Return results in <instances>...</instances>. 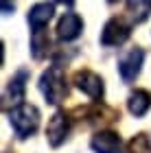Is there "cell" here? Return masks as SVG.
Segmentation results:
<instances>
[{"label": "cell", "mask_w": 151, "mask_h": 153, "mask_svg": "<svg viewBox=\"0 0 151 153\" xmlns=\"http://www.w3.org/2000/svg\"><path fill=\"white\" fill-rule=\"evenodd\" d=\"M83 31V20H81L77 13H64L57 24V37L64 42H72L81 35Z\"/></svg>", "instance_id": "7"}, {"label": "cell", "mask_w": 151, "mask_h": 153, "mask_svg": "<svg viewBox=\"0 0 151 153\" xmlns=\"http://www.w3.org/2000/svg\"><path fill=\"white\" fill-rule=\"evenodd\" d=\"M127 107L134 116H145L149 112V107H151V94L147 90H136V92H132V96H129Z\"/></svg>", "instance_id": "10"}, {"label": "cell", "mask_w": 151, "mask_h": 153, "mask_svg": "<svg viewBox=\"0 0 151 153\" xmlns=\"http://www.w3.org/2000/svg\"><path fill=\"white\" fill-rule=\"evenodd\" d=\"M142 59H145V53L140 48H132L127 55H123L121 61H118V72L123 76L125 83H132L136 76L140 74V66H142Z\"/></svg>", "instance_id": "4"}, {"label": "cell", "mask_w": 151, "mask_h": 153, "mask_svg": "<svg viewBox=\"0 0 151 153\" xmlns=\"http://www.w3.org/2000/svg\"><path fill=\"white\" fill-rule=\"evenodd\" d=\"M53 16H55V7L51 2H37V4H33L31 11H29V24H31L33 33H42V29L53 20Z\"/></svg>", "instance_id": "8"}, {"label": "cell", "mask_w": 151, "mask_h": 153, "mask_svg": "<svg viewBox=\"0 0 151 153\" xmlns=\"http://www.w3.org/2000/svg\"><path fill=\"white\" fill-rule=\"evenodd\" d=\"M107 2H116V0H107Z\"/></svg>", "instance_id": "16"}, {"label": "cell", "mask_w": 151, "mask_h": 153, "mask_svg": "<svg viewBox=\"0 0 151 153\" xmlns=\"http://www.w3.org/2000/svg\"><path fill=\"white\" fill-rule=\"evenodd\" d=\"M39 90H42L46 103H51V105L61 103L66 99V94H68L64 70H61L59 66H51L48 70L42 74V79H39Z\"/></svg>", "instance_id": "1"}, {"label": "cell", "mask_w": 151, "mask_h": 153, "mask_svg": "<svg viewBox=\"0 0 151 153\" xmlns=\"http://www.w3.org/2000/svg\"><path fill=\"white\" fill-rule=\"evenodd\" d=\"M9 120L16 129V134L20 138H26L31 134H35L39 127V112L37 107L29 105V103H22V105H16L9 112Z\"/></svg>", "instance_id": "2"}, {"label": "cell", "mask_w": 151, "mask_h": 153, "mask_svg": "<svg viewBox=\"0 0 151 153\" xmlns=\"http://www.w3.org/2000/svg\"><path fill=\"white\" fill-rule=\"evenodd\" d=\"M26 74L24 70L22 72H18L16 76H13L11 79V83L9 85H7V92H4V101H11L13 99V103H16V105H22V96H24V81H26Z\"/></svg>", "instance_id": "11"}, {"label": "cell", "mask_w": 151, "mask_h": 153, "mask_svg": "<svg viewBox=\"0 0 151 153\" xmlns=\"http://www.w3.org/2000/svg\"><path fill=\"white\" fill-rule=\"evenodd\" d=\"M74 83L83 94H88L90 99H101L103 96V79L99 74H94L90 70H79L74 74Z\"/></svg>", "instance_id": "5"}, {"label": "cell", "mask_w": 151, "mask_h": 153, "mask_svg": "<svg viewBox=\"0 0 151 153\" xmlns=\"http://www.w3.org/2000/svg\"><path fill=\"white\" fill-rule=\"evenodd\" d=\"M129 153H151V134H138L129 142Z\"/></svg>", "instance_id": "13"}, {"label": "cell", "mask_w": 151, "mask_h": 153, "mask_svg": "<svg viewBox=\"0 0 151 153\" xmlns=\"http://www.w3.org/2000/svg\"><path fill=\"white\" fill-rule=\"evenodd\" d=\"M90 144L94 153H121V136L114 131H99Z\"/></svg>", "instance_id": "9"}, {"label": "cell", "mask_w": 151, "mask_h": 153, "mask_svg": "<svg viewBox=\"0 0 151 153\" xmlns=\"http://www.w3.org/2000/svg\"><path fill=\"white\" fill-rule=\"evenodd\" d=\"M127 11L132 16V22L140 24L151 16V0H127Z\"/></svg>", "instance_id": "12"}, {"label": "cell", "mask_w": 151, "mask_h": 153, "mask_svg": "<svg viewBox=\"0 0 151 153\" xmlns=\"http://www.w3.org/2000/svg\"><path fill=\"white\" fill-rule=\"evenodd\" d=\"M13 11V4L9 2V0H2V13L7 16V13H11Z\"/></svg>", "instance_id": "14"}, {"label": "cell", "mask_w": 151, "mask_h": 153, "mask_svg": "<svg viewBox=\"0 0 151 153\" xmlns=\"http://www.w3.org/2000/svg\"><path fill=\"white\" fill-rule=\"evenodd\" d=\"M68 129H70L68 116L61 114V112H57V114L48 120V127H46V140H48L51 147H59V144L66 140Z\"/></svg>", "instance_id": "6"}, {"label": "cell", "mask_w": 151, "mask_h": 153, "mask_svg": "<svg viewBox=\"0 0 151 153\" xmlns=\"http://www.w3.org/2000/svg\"><path fill=\"white\" fill-rule=\"evenodd\" d=\"M129 33L132 31H129V26L123 20L112 18V20H107V24L101 31V44L103 46H121V44L127 42Z\"/></svg>", "instance_id": "3"}, {"label": "cell", "mask_w": 151, "mask_h": 153, "mask_svg": "<svg viewBox=\"0 0 151 153\" xmlns=\"http://www.w3.org/2000/svg\"><path fill=\"white\" fill-rule=\"evenodd\" d=\"M57 2H61V4H66V7H72V4H74V0H57Z\"/></svg>", "instance_id": "15"}]
</instances>
